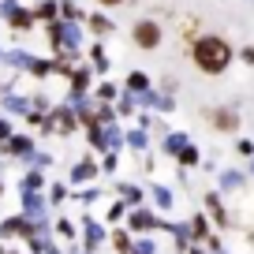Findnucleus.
Here are the masks:
<instances>
[{
	"label": "nucleus",
	"mask_w": 254,
	"mask_h": 254,
	"mask_svg": "<svg viewBox=\"0 0 254 254\" xmlns=\"http://www.w3.org/2000/svg\"><path fill=\"white\" fill-rule=\"evenodd\" d=\"M194 60H198V67L202 71H224L228 67V60H232V49L224 45L221 38H202L198 45H194Z\"/></svg>",
	"instance_id": "obj_1"
},
{
	"label": "nucleus",
	"mask_w": 254,
	"mask_h": 254,
	"mask_svg": "<svg viewBox=\"0 0 254 254\" xmlns=\"http://www.w3.org/2000/svg\"><path fill=\"white\" fill-rule=\"evenodd\" d=\"M135 38H138V45H157L161 34H157V26H153V23H138L135 26Z\"/></svg>",
	"instance_id": "obj_2"
},
{
	"label": "nucleus",
	"mask_w": 254,
	"mask_h": 254,
	"mask_svg": "<svg viewBox=\"0 0 254 254\" xmlns=\"http://www.w3.org/2000/svg\"><path fill=\"white\" fill-rule=\"evenodd\" d=\"M217 127H224V131H228V127H236V116H228V112H221V116H217Z\"/></svg>",
	"instance_id": "obj_3"
},
{
	"label": "nucleus",
	"mask_w": 254,
	"mask_h": 254,
	"mask_svg": "<svg viewBox=\"0 0 254 254\" xmlns=\"http://www.w3.org/2000/svg\"><path fill=\"white\" fill-rule=\"evenodd\" d=\"M101 4H120V0H101Z\"/></svg>",
	"instance_id": "obj_4"
},
{
	"label": "nucleus",
	"mask_w": 254,
	"mask_h": 254,
	"mask_svg": "<svg viewBox=\"0 0 254 254\" xmlns=\"http://www.w3.org/2000/svg\"><path fill=\"white\" fill-rule=\"evenodd\" d=\"M251 60H254V53H251Z\"/></svg>",
	"instance_id": "obj_5"
}]
</instances>
